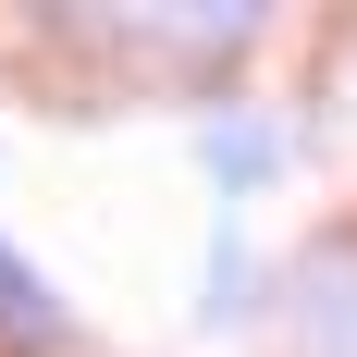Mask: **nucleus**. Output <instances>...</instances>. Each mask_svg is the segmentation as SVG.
<instances>
[{
  "label": "nucleus",
  "instance_id": "obj_2",
  "mask_svg": "<svg viewBox=\"0 0 357 357\" xmlns=\"http://www.w3.org/2000/svg\"><path fill=\"white\" fill-rule=\"evenodd\" d=\"M197 148H210L222 197H259V173H271V123H222V136H197Z\"/></svg>",
  "mask_w": 357,
  "mask_h": 357
},
{
  "label": "nucleus",
  "instance_id": "obj_1",
  "mask_svg": "<svg viewBox=\"0 0 357 357\" xmlns=\"http://www.w3.org/2000/svg\"><path fill=\"white\" fill-rule=\"evenodd\" d=\"M0 333H13V345H62V296H50V271H37L13 234H0Z\"/></svg>",
  "mask_w": 357,
  "mask_h": 357
}]
</instances>
